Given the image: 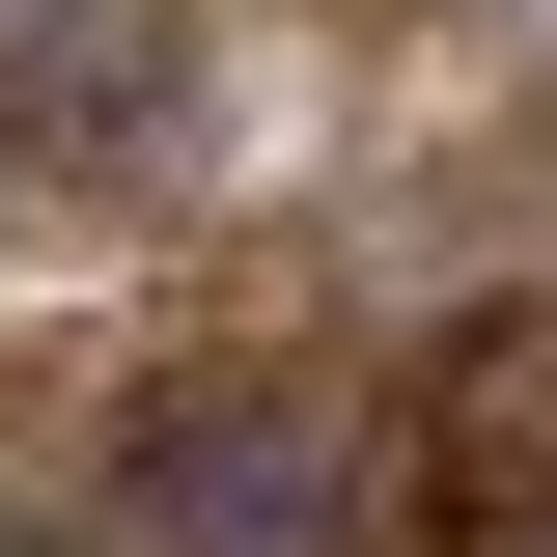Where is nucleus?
<instances>
[{
    "mask_svg": "<svg viewBox=\"0 0 557 557\" xmlns=\"http://www.w3.org/2000/svg\"><path fill=\"white\" fill-rule=\"evenodd\" d=\"M139 530H168V557H362L391 474H362L335 391H196L168 446H139Z\"/></svg>",
    "mask_w": 557,
    "mask_h": 557,
    "instance_id": "nucleus-1",
    "label": "nucleus"
},
{
    "mask_svg": "<svg viewBox=\"0 0 557 557\" xmlns=\"http://www.w3.org/2000/svg\"><path fill=\"white\" fill-rule=\"evenodd\" d=\"M446 418H474V502L530 530V502H557V307H502V335L446 362Z\"/></svg>",
    "mask_w": 557,
    "mask_h": 557,
    "instance_id": "nucleus-2",
    "label": "nucleus"
},
{
    "mask_svg": "<svg viewBox=\"0 0 557 557\" xmlns=\"http://www.w3.org/2000/svg\"><path fill=\"white\" fill-rule=\"evenodd\" d=\"M0 84H28V112H84V84H112V0H0Z\"/></svg>",
    "mask_w": 557,
    "mask_h": 557,
    "instance_id": "nucleus-3",
    "label": "nucleus"
},
{
    "mask_svg": "<svg viewBox=\"0 0 557 557\" xmlns=\"http://www.w3.org/2000/svg\"><path fill=\"white\" fill-rule=\"evenodd\" d=\"M0 557H84V530H57V502H28V474H0Z\"/></svg>",
    "mask_w": 557,
    "mask_h": 557,
    "instance_id": "nucleus-4",
    "label": "nucleus"
}]
</instances>
